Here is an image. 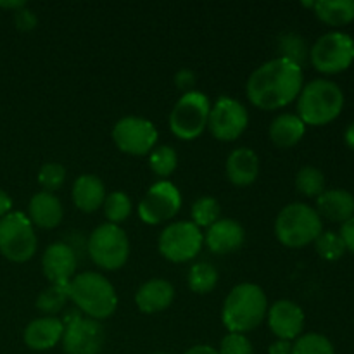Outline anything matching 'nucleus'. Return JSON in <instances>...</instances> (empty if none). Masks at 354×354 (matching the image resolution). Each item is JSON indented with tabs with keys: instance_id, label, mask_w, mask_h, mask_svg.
Listing matches in <instances>:
<instances>
[{
	"instance_id": "11",
	"label": "nucleus",
	"mask_w": 354,
	"mask_h": 354,
	"mask_svg": "<svg viewBox=\"0 0 354 354\" xmlns=\"http://www.w3.org/2000/svg\"><path fill=\"white\" fill-rule=\"evenodd\" d=\"M113 140L124 154L145 156L152 152V147L158 142V130L152 121L145 118L127 116L114 124Z\"/></svg>"
},
{
	"instance_id": "6",
	"label": "nucleus",
	"mask_w": 354,
	"mask_h": 354,
	"mask_svg": "<svg viewBox=\"0 0 354 354\" xmlns=\"http://www.w3.org/2000/svg\"><path fill=\"white\" fill-rule=\"evenodd\" d=\"M86 249L93 263L109 272L124 266L130 256V242L127 234L120 225L113 223L99 225L90 234Z\"/></svg>"
},
{
	"instance_id": "34",
	"label": "nucleus",
	"mask_w": 354,
	"mask_h": 354,
	"mask_svg": "<svg viewBox=\"0 0 354 354\" xmlns=\"http://www.w3.org/2000/svg\"><path fill=\"white\" fill-rule=\"evenodd\" d=\"M315 249L327 261H337L346 252L344 242H342L341 235L335 232H322L315 241Z\"/></svg>"
},
{
	"instance_id": "37",
	"label": "nucleus",
	"mask_w": 354,
	"mask_h": 354,
	"mask_svg": "<svg viewBox=\"0 0 354 354\" xmlns=\"http://www.w3.org/2000/svg\"><path fill=\"white\" fill-rule=\"evenodd\" d=\"M14 21H16V26L23 31H31L38 23L35 12L28 9V7H23V9L16 10V14H14Z\"/></svg>"
},
{
	"instance_id": "35",
	"label": "nucleus",
	"mask_w": 354,
	"mask_h": 354,
	"mask_svg": "<svg viewBox=\"0 0 354 354\" xmlns=\"http://www.w3.org/2000/svg\"><path fill=\"white\" fill-rule=\"evenodd\" d=\"M66 180V168L59 162H47L38 171V182L44 187L45 192H54L62 187Z\"/></svg>"
},
{
	"instance_id": "26",
	"label": "nucleus",
	"mask_w": 354,
	"mask_h": 354,
	"mask_svg": "<svg viewBox=\"0 0 354 354\" xmlns=\"http://www.w3.org/2000/svg\"><path fill=\"white\" fill-rule=\"evenodd\" d=\"M187 283L196 294H209L218 283V270L211 263H196L190 268Z\"/></svg>"
},
{
	"instance_id": "3",
	"label": "nucleus",
	"mask_w": 354,
	"mask_h": 354,
	"mask_svg": "<svg viewBox=\"0 0 354 354\" xmlns=\"http://www.w3.org/2000/svg\"><path fill=\"white\" fill-rule=\"evenodd\" d=\"M68 297L92 320L109 318L118 308V294L113 283L97 272H83L66 286Z\"/></svg>"
},
{
	"instance_id": "18",
	"label": "nucleus",
	"mask_w": 354,
	"mask_h": 354,
	"mask_svg": "<svg viewBox=\"0 0 354 354\" xmlns=\"http://www.w3.org/2000/svg\"><path fill=\"white\" fill-rule=\"evenodd\" d=\"M64 322L54 317L33 320L24 328V344L33 351H47L62 341Z\"/></svg>"
},
{
	"instance_id": "15",
	"label": "nucleus",
	"mask_w": 354,
	"mask_h": 354,
	"mask_svg": "<svg viewBox=\"0 0 354 354\" xmlns=\"http://www.w3.org/2000/svg\"><path fill=\"white\" fill-rule=\"evenodd\" d=\"M78 266L75 251L64 242H55L45 249L41 256V268L50 286L66 287L73 280Z\"/></svg>"
},
{
	"instance_id": "8",
	"label": "nucleus",
	"mask_w": 354,
	"mask_h": 354,
	"mask_svg": "<svg viewBox=\"0 0 354 354\" xmlns=\"http://www.w3.org/2000/svg\"><path fill=\"white\" fill-rule=\"evenodd\" d=\"M310 61L324 75H339L354 62V38L344 31H330L315 41Z\"/></svg>"
},
{
	"instance_id": "27",
	"label": "nucleus",
	"mask_w": 354,
	"mask_h": 354,
	"mask_svg": "<svg viewBox=\"0 0 354 354\" xmlns=\"http://www.w3.org/2000/svg\"><path fill=\"white\" fill-rule=\"evenodd\" d=\"M296 189L306 197H320L325 192V175L315 166H304L296 175Z\"/></svg>"
},
{
	"instance_id": "45",
	"label": "nucleus",
	"mask_w": 354,
	"mask_h": 354,
	"mask_svg": "<svg viewBox=\"0 0 354 354\" xmlns=\"http://www.w3.org/2000/svg\"><path fill=\"white\" fill-rule=\"evenodd\" d=\"M154 354H169V353H154Z\"/></svg>"
},
{
	"instance_id": "14",
	"label": "nucleus",
	"mask_w": 354,
	"mask_h": 354,
	"mask_svg": "<svg viewBox=\"0 0 354 354\" xmlns=\"http://www.w3.org/2000/svg\"><path fill=\"white\" fill-rule=\"evenodd\" d=\"M61 342L66 354H99L106 342V334L97 320L73 317L64 324Z\"/></svg>"
},
{
	"instance_id": "28",
	"label": "nucleus",
	"mask_w": 354,
	"mask_h": 354,
	"mask_svg": "<svg viewBox=\"0 0 354 354\" xmlns=\"http://www.w3.org/2000/svg\"><path fill=\"white\" fill-rule=\"evenodd\" d=\"M279 52L280 57L289 59V61L296 62L301 68H303V64L308 61V57H310L306 41H304L303 37H299V35L296 33H286L280 37Z\"/></svg>"
},
{
	"instance_id": "22",
	"label": "nucleus",
	"mask_w": 354,
	"mask_h": 354,
	"mask_svg": "<svg viewBox=\"0 0 354 354\" xmlns=\"http://www.w3.org/2000/svg\"><path fill=\"white\" fill-rule=\"evenodd\" d=\"M227 176L234 185L248 187L256 182L259 175V158L252 149L239 147L228 156Z\"/></svg>"
},
{
	"instance_id": "12",
	"label": "nucleus",
	"mask_w": 354,
	"mask_h": 354,
	"mask_svg": "<svg viewBox=\"0 0 354 354\" xmlns=\"http://www.w3.org/2000/svg\"><path fill=\"white\" fill-rule=\"evenodd\" d=\"M182 207V194L168 180L154 183L138 204V216L147 225H159L176 216Z\"/></svg>"
},
{
	"instance_id": "38",
	"label": "nucleus",
	"mask_w": 354,
	"mask_h": 354,
	"mask_svg": "<svg viewBox=\"0 0 354 354\" xmlns=\"http://www.w3.org/2000/svg\"><path fill=\"white\" fill-rule=\"evenodd\" d=\"M196 82H197V76L192 69H180V71L175 75L176 86H178L180 90H183L185 93L192 92Z\"/></svg>"
},
{
	"instance_id": "21",
	"label": "nucleus",
	"mask_w": 354,
	"mask_h": 354,
	"mask_svg": "<svg viewBox=\"0 0 354 354\" xmlns=\"http://www.w3.org/2000/svg\"><path fill=\"white\" fill-rule=\"evenodd\" d=\"M62 204L52 192H38L31 197L28 206V220L38 228H55L62 221Z\"/></svg>"
},
{
	"instance_id": "32",
	"label": "nucleus",
	"mask_w": 354,
	"mask_h": 354,
	"mask_svg": "<svg viewBox=\"0 0 354 354\" xmlns=\"http://www.w3.org/2000/svg\"><path fill=\"white\" fill-rule=\"evenodd\" d=\"M292 354H335V349L325 335L304 334L292 344Z\"/></svg>"
},
{
	"instance_id": "7",
	"label": "nucleus",
	"mask_w": 354,
	"mask_h": 354,
	"mask_svg": "<svg viewBox=\"0 0 354 354\" xmlns=\"http://www.w3.org/2000/svg\"><path fill=\"white\" fill-rule=\"evenodd\" d=\"M209 111L211 104L206 93L197 90L183 93L169 114V128L173 135H176L180 140L197 138L207 127Z\"/></svg>"
},
{
	"instance_id": "25",
	"label": "nucleus",
	"mask_w": 354,
	"mask_h": 354,
	"mask_svg": "<svg viewBox=\"0 0 354 354\" xmlns=\"http://www.w3.org/2000/svg\"><path fill=\"white\" fill-rule=\"evenodd\" d=\"M313 10L328 26H346L354 21V0H318Z\"/></svg>"
},
{
	"instance_id": "2",
	"label": "nucleus",
	"mask_w": 354,
	"mask_h": 354,
	"mask_svg": "<svg viewBox=\"0 0 354 354\" xmlns=\"http://www.w3.org/2000/svg\"><path fill=\"white\" fill-rule=\"evenodd\" d=\"M268 313V299L256 283H241L228 294L221 310V320L228 332L245 334L263 324Z\"/></svg>"
},
{
	"instance_id": "1",
	"label": "nucleus",
	"mask_w": 354,
	"mask_h": 354,
	"mask_svg": "<svg viewBox=\"0 0 354 354\" xmlns=\"http://www.w3.org/2000/svg\"><path fill=\"white\" fill-rule=\"evenodd\" d=\"M303 68L283 57L265 62L249 76L245 92L256 107L280 109L299 97L303 90Z\"/></svg>"
},
{
	"instance_id": "40",
	"label": "nucleus",
	"mask_w": 354,
	"mask_h": 354,
	"mask_svg": "<svg viewBox=\"0 0 354 354\" xmlns=\"http://www.w3.org/2000/svg\"><path fill=\"white\" fill-rule=\"evenodd\" d=\"M270 354H292V344L289 341H277L270 346Z\"/></svg>"
},
{
	"instance_id": "24",
	"label": "nucleus",
	"mask_w": 354,
	"mask_h": 354,
	"mask_svg": "<svg viewBox=\"0 0 354 354\" xmlns=\"http://www.w3.org/2000/svg\"><path fill=\"white\" fill-rule=\"evenodd\" d=\"M306 133V124L297 114H280L270 124V138L277 147H292Z\"/></svg>"
},
{
	"instance_id": "36",
	"label": "nucleus",
	"mask_w": 354,
	"mask_h": 354,
	"mask_svg": "<svg viewBox=\"0 0 354 354\" xmlns=\"http://www.w3.org/2000/svg\"><path fill=\"white\" fill-rule=\"evenodd\" d=\"M220 354H254V349L245 334L228 332L220 344Z\"/></svg>"
},
{
	"instance_id": "39",
	"label": "nucleus",
	"mask_w": 354,
	"mask_h": 354,
	"mask_svg": "<svg viewBox=\"0 0 354 354\" xmlns=\"http://www.w3.org/2000/svg\"><path fill=\"white\" fill-rule=\"evenodd\" d=\"M339 235H341L342 242H344L346 251L354 252V216L349 218L348 221H344V223H342Z\"/></svg>"
},
{
	"instance_id": "42",
	"label": "nucleus",
	"mask_w": 354,
	"mask_h": 354,
	"mask_svg": "<svg viewBox=\"0 0 354 354\" xmlns=\"http://www.w3.org/2000/svg\"><path fill=\"white\" fill-rule=\"evenodd\" d=\"M185 354H220V351L214 349L213 346L201 344V346H194V348H190Z\"/></svg>"
},
{
	"instance_id": "20",
	"label": "nucleus",
	"mask_w": 354,
	"mask_h": 354,
	"mask_svg": "<svg viewBox=\"0 0 354 354\" xmlns=\"http://www.w3.org/2000/svg\"><path fill=\"white\" fill-rule=\"evenodd\" d=\"M317 213L334 223H344L354 216V196L349 190L330 189L317 197Z\"/></svg>"
},
{
	"instance_id": "30",
	"label": "nucleus",
	"mask_w": 354,
	"mask_h": 354,
	"mask_svg": "<svg viewBox=\"0 0 354 354\" xmlns=\"http://www.w3.org/2000/svg\"><path fill=\"white\" fill-rule=\"evenodd\" d=\"M131 201L124 192H111L104 201V214L107 218V223L120 225L130 216Z\"/></svg>"
},
{
	"instance_id": "33",
	"label": "nucleus",
	"mask_w": 354,
	"mask_h": 354,
	"mask_svg": "<svg viewBox=\"0 0 354 354\" xmlns=\"http://www.w3.org/2000/svg\"><path fill=\"white\" fill-rule=\"evenodd\" d=\"M68 292L66 287L61 286H48L47 289L41 290L37 297V308L45 315H55L64 308L68 301Z\"/></svg>"
},
{
	"instance_id": "17",
	"label": "nucleus",
	"mask_w": 354,
	"mask_h": 354,
	"mask_svg": "<svg viewBox=\"0 0 354 354\" xmlns=\"http://www.w3.org/2000/svg\"><path fill=\"white\" fill-rule=\"evenodd\" d=\"M244 228L239 221L228 220H218L216 223L211 225L207 228L206 235H204V242H206L207 249L213 251L214 254H230L237 249L242 248L244 244Z\"/></svg>"
},
{
	"instance_id": "16",
	"label": "nucleus",
	"mask_w": 354,
	"mask_h": 354,
	"mask_svg": "<svg viewBox=\"0 0 354 354\" xmlns=\"http://www.w3.org/2000/svg\"><path fill=\"white\" fill-rule=\"evenodd\" d=\"M270 330L280 339V341H292L301 337L304 328V311L301 306L289 299H280L268 308L266 313Z\"/></svg>"
},
{
	"instance_id": "10",
	"label": "nucleus",
	"mask_w": 354,
	"mask_h": 354,
	"mask_svg": "<svg viewBox=\"0 0 354 354\" xmlns=\"http://www.w3.org/2000/svg\"><path fill=\"white\" fill-rule=\"evenodd\" d=\"M204 244V235L192 221H175L159 235V252L168 261L187 263L196 258Z\"/></svg>"
},
{
	"instance_id": "9",
	"label": "nucleus",
	"mask_w": 354,
	"mask_h": 354,
	"mask_svg": "<svg viewBox=\"0 0 354 354\" xmlns=\"http://www.w3.org/2000/svg\"><path fill=\"white\" fill-rule=\"evenodd\" d=\"M33 223L23 213H9L0 218V252L12 263H24L37 251Z\"/></svg>"
},
{
	"instance_id": "23",
	"label": "nucleus",
	"mask_w": 354,
	"mask_h": 354,
	"mask_svg": "<svg viewBox=\"0 0 354 354\" xmlns=\"http://www.w3.org/2000/svg\"><path fill=\"white\" fill-rule=\"evenodd\" d=\"M106 185L95 175H82L73 183V203L83 213H93L104 206Z\"/></svg>"
},
{
	"instance_id": "5",
	"label": "nucleus",
	"mask_w": 354,
	"mask_h": 354,
	"mask_svg": "<svg viewBox=\"0 0 354 354\" xmlns=\"http://www.w3.org/2000/svg\"><path fill=\"white\" fill-rule=\"evenodd\" d=\"M324 232L320 214L304 203H292L283 207L275 221V235L287 248H304Z\"/></svg>"
},
{
	"instance_id": "19",
	"label": "nucleus",
	"mask_w": 354,
	"mask_h": 354,
	"mask_svg": "<svg viewBox=\"0 0 354 354\" xmlns=\"http://www.w3.org/2000/svg\"><path fill=\"white\" fill-rule=\"evenodd\" d=\"M175 299V289L168 280L152 279L145 282L135 294V304L142 313H159L169 308Z\"/></svg>"
},
{
	"instance_id": "4",
	"label": "nucleus",
	"mask_w": 354,
	"mask_h": 354,
	"mask_svg": "<svg viewBox=\"0 0 354 354\" xmlns=\"http://www.w3.org/2000/svg\"><path fill=\"white\" fill-rule=\"evenodd\" d=\"M344 107V93L337 83L330 80H313L306 83L297 97V116L304 124L324 127L332 123Z\"/></svg>"
},
{
	"instance_id": "43",
	"label": "nucleus",
	"mask_w": 354,
	"mask_h": 354,
	"mask_svg": "<svg viewBox=\"0 0 354 354\" xmlns=\"http://www.w3.org/2000/svg\"><path fill=\"white\" fill-rule=\"evenodd\" d=\"M344 140H346V145H348L351 151H354V121L351 124H349L348 128H346V133H344Z\"/></svg>"
},
{
	"instance_id": "31",
	"label": "nucleus",
	"mask_w": 354,
	"mask_h": 354,
	"mask_svg": "<svg viewBox=\"0 0 354 354\" xmlns=\"http://www.w3.org/2000/svg\"><path fill=\"white\" fill-rule=\"evenodd\" d=\"M149 165H151V169L161 178H166V176L171 175L176 169V165H178V156H176L175 149L169 147V145H161V147L154 149L149 156Z\"/></svg>"
},
{
	"instance_id": "41",
	"label": "nucleus",
	"mask_w": 354,
	"mask_h": 354,
	"mask_svg": "<svg viewBox=\"0 0 354 354\" xmlns=\"http://www.w3.org/2000/svg\"><path fill=\"white\" fill-rule=\"evenodd\" d=\"M10 207H12V199L0 189V218L7 216L10 213Z\"/></svg>"
},
{
	"instance_id": "13",
	"label": "nucleus",
	"mask_w": 354,
	"mask_h": 354,
	"mask_svg": "<svg viewBox=\"0 0 354 354\" xmlns=\"http://www.w3.org/2000/svg\"><path fill=\"white\" fill-rule=\"evenodd\" d=\"M249 114L239 100L232 97H220L209 111L207 128L211 135L221 142L237 140L245 131Z\"/></svg>"
},
{
	"instance_id": "44",
	"label": "nucleus",
	"mask_w": 354,
	"mask_h": 354,
	"mask_svg": "<svg viewBox=\"0 0 354 354\" xmlns=\"http://www.w3.org/2000/svg\"><path fill=\"white\" fill-rule=\"evenodd\" d=\"M0 7H3V9L19 10L23 9V7H26V2H23V0H19V2H0Z\"/></svg>"
},
{
	"instance_id": "29",
	"label": "nucleus",
	"mask_w": 354,
	"mask_h": 354,
	"mask_svg": "<svg viewBox=\"0 0 354 354\" xmlns=\"http://www.w3.org/2000/svg\"><path fill=\"white\" fill-rule=\"evenodd\" d=\"M220 220V203L214 197H199L192 204V223L199 228H209Z\"/></svg>"
}]
</instances>
